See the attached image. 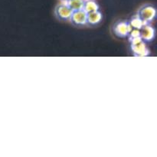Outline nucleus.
Masks as SVG:
<instances>
[{"label": "nucleus", "mask_w": 157, "mask_h": 157, "mask_svg": "<svg viewBox=\"0 0 157 157\" xmlns=\"http://www.w3.org/2000/svg\"><path fill=\"white\" fill-rule=\"evenodd\" d=\"M130 44V51L132 55L135 57H147L151 55L150 48L147 43L144 42L140 37L128 40Z\"/></svg>", "instance_id": "obj_1"}, {"label": "nucleus", "mask_w": 157, "mask_h": 157, "mask_svg": "<svg viewBox=\"0 0 157 157\" xmlns=\"http://www.w3.org/2000/svg\"><path fill=\"white\" fill-rule=\"evenodd\" d=\"M136 14L146 24H152L156 18V9L152 3H145L137 9Z\"/></svg>", "instance_id": "obj_2"}, {"label": "nucleus", "mask_w": 157, "mask_h": 157, "mask_svg": "<svg viewBox=\"0 0 157 157\" xmlns=\"http://www.w3.org/2000/svg\"><path fill=\"white\" fill-rule=\"evenodd\" d=\"M112 34L117 38H126L131 30L128 21L126 19H119L113 23L111 26Z\"/></svg>", "instance_id": "obj_3"}, {"label": "nucleus", "mask_w": 157, "mask_h": 157, "mask_svg": "<svg viewBox=\"0 0 157 157\" xmlns=\"http://www.w3.org/2000/svg\"><path fill=\"white\" fill-rule=\"evenodd\" d=\"M72 12L73 10L67 6V3L60 2L55 7L54 15L58 21H68Z\"/></svg>", "instance_id": "obj_4"}, {"label": "nucleus", "mask_w": 157, "mask_h": 157, "mask_svg": "<svg viewBox=\"0 0 157 157\" xmlns=\"http://www.w3.org/2000/svg\"><path fill=\"white\" fill-rule=\"evenodd\" d=\"M68 21L77 28L87 26V13L83 9L73 11Z\"/></svg>", "instance_id": "obj_5"}, {"label": "nucleus", "mask_w": 157, "mask_h": 157, "mask_svg": "<svg viewBox=\"0 0 157 157\" xmlns=\"http://www.w3.org/2000/svg\"><path fill=\"white\" fill-rule=\"evenodd\" d=\"M140 38L145 43H150L154 40L156 36V30L152 24H146L140 29Z\"/></svg>", "instance_id": "obj_6"}, {"label": "nucleus", "mask_w": 157, "mask_h": 157, "mask_svg": "<svg viewBox=\"0 0 157 157\" xmlns=\"http://www.w3.org/2000/svg\"><path fill=\"white\" fill-rule=\"evenodd\" d=\"M104 15L101 11L97 10L94 12H90L87 14V26L88 27H96L99 25L103 21Z\"/></svg>", "instance_id": "obj_7"}, {"label": "nucleus", "mask_w": 157, "mask_h": 157, "mask_svg": "<svg viewBox=\"0 0 157 157\" xmlns=\"http://www.w3.org/2000/svg\"><path fill=\"white\" fill-rule=\"evenodd\" d=\"M82 9L87 14L94 12V11L99 10L100 6L97 2L96 0H84Z\"/></svg>", "instance_id": "obj_8"}, {"label": "nucleus", "mask_w": 157, "mask_h": 157, "mask_svg": "<svg viewBox=\"0 0 157 157\" xmlns=\"http://www.w3.org/2000/svg\"><path fill=\"white\" fill-rule=\"evenodd\" d=\"M127 21H128L130 28L133 29H139L140 30L144 25H146V23L136 14L132 15Z\"/></svg>", "instance_id": "obj_9"}, {"label": "nucleus", "mask_w": 157, "mask_h": 157, "mask_svg": "<svg viewBox=\"0 0 157 157\" xmlns=\"http://www.w3.org/2000/svg\"><path fill=\"white\" fill-rule=\"evenodd\" d=\"M84 0H69L67 2V6L71 8L73 11L80 10L83 9Z\"/></svg>", "instance_id": "obj_10"}, {"label": "nucleus", "mask_w": 157, "mask_h": 157, "mask_svg": "<svg viewBox=\"0 0 157 157\" xmlns=\"http://www.w3.org/2000/svg\"><path fill=\"white\" fill-rule=\"evenodd\" d=\"M60 2H64V3H66V2H67L69 1V0H59Z\"/></svg>", "instance_id": "obj_11"}]
</instances>
